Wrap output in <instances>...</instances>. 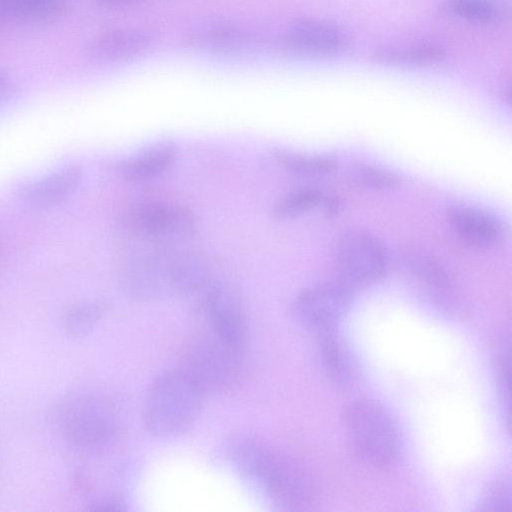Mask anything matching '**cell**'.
Instances as JSON below:
<instances>
[{
  "instance_id": "cell-1",
  "label": "cell",
  "mask_w": 512,
  "mask_h": 512,
  "mask_svg": "<svg viewBox=\"0 0 512 512\" xmlns=\"http://www.w3.org/2000/svg\"><path fill=\"white\" fill-rule=\"evenodd\" d=\"M227 460L242 484L261 501L280 511H305L314 489L304 468L291 457L251 438L233 441Z\"/></svg>"
},
{
  "instance_id": "cell-2",
  "label": "cell",
  "mask_w": 512,
  "mask_h": 512,
  "mask_svg": "<svg viewBox=\"0 0 512 512\" xmlns=\"http://www.w3.org/2000/svg\"><path fill=\"white\" fill-rule=\"evenodd\" d=\"M209 280L208 266L200 256L166 246L130 256L117 275L123 295L136 302L190 296Z\"/></svg>"
},
{
  "instance_id": "cell-3",
  "label": "cell",
  "mask_w": 512,
  "mask_h": 512,
  "mask_svg": "<svg viewBox=\"0 0 512 512\" xmlns=\"http://www.w3.org/2000/svg\"><path fill=\"white\" fill-rule=\"evenodd\" d=\"M204 394L180 368L159 374L146 393L143 421L147 432L161 440L184 434L198 418Z\"/></svg>"
},
{
  "instance_id": "cell-4",
  "label": "cell",
  "mask_w": 512,
  "mask_h": 512,
  "mask_svg": "<svg viewBox=\"0 0 512 512\" xmlns=\"http://www.w3.org/2000/svg\"><path fill=\"white\" fill-rule=\"evenodd\" d=\"M58 425L70 446L86 453L110 448L122 432V417L109 399L84 394L66 400L58 409Z\"/></svg>"
},
{
  "instance_id": "cell-5",
  "label": "cell",
  "mask_w": 512,
  "mask_h": 512,
  "mask_svg": "<svg viewBox=\"0 0 512 512\" xmlns=\"http://www.w3.org/2000/svg\"><path fill=\"white\" fill-rule=\"evenodd\" d=\"M345 427L357 456L377 467H392L403 454L397 422L381 404L371 400L351 402L344 412Z\"/></svg>"
},
{
  "instance_id": "cell-6",
  "label": "cell",
  "mask_w": 512,
  "mask_h": 512,
  "mask_svg": "<svg viewBox=\"0 0 512 512\" xmlns=\"http://www.w3.org/2000/svg\"><path fill=\"white\" fill-rule=\"evenodd\" d=\"M180 369L206 395L230 391L241 379L243 351L236 350L212 334L194 340Z\"/></svg>"
},
{
  "instance_id": "cell-7",
  "label": "cell",
  "mask_w": 512,
  "mask_h": 512,
  "mask_svg": "<svg viewBox=\"0 0 512 512\" xmlns=\"http://www.w3.org/2000/svg\"><path fill=\"white\" fill-rule=\"evenodd\" d=\"M119 227L128 237L166 246L192 237L196 218L184 206L145 201L126 208L119 218Z\"/></svg>"
},
{
  "instance_id": "cell-8",
  "label": "cell",
  "mask_w": 512,
  "mask_h": 512,
  "mask_svg": "<svg viewBox=\"0 0 512 512\" xmlns=\"http://www.w3.org/2000/svg\"><path fill=\"white\" fill-rule=\"evenodd\" d=\"M335 261L341 283L350 289L379 281L387 270V256L381 243L359 230L349 231L339 239Z\"/></svg>"
},
{
  "instance_id": "cell-9",
  "label": "cell",
  "mask_w": 512,
  "mask_h": 512,
  "mask_svg": "<svg viewBox=\"0 0 512 512\" xmlns=\"http://www.w3.org/2000/svg\"><path fill=\"white\" fill-rule=\"evenodd\" d=\"M184 43L190 49L221 58L254 54L263 47L261 34L247 25L224 19H209L186 32Z\"/></svg>"
},
{
  "instance_id": "cell-10",
  "label": "cell",
  "mask_w": 512,
  "mask_h": 512,
  "mask_svg": "<svg viewBox=\"0 0 512 512\" xmlns=\"http://www.w3.org/2000/svg\"><path fill=\"white\" fill-rule=\"evenodd\" d=\"M200 292L211 334L226 345L244 352L249 337L248 323L235 290L226 282L210 279Z\"/></svg>"
},
{
  "instance_id": "cell-11",
  "label": "cell",
  "mask_w": 512,
  "mask_h": 512,
  "mask_svg": "<svg viewBox=\"0 0 512 512\" xmlns=\"http://www.w3.org/2000/svg\"><path fill=\"white\" fill-rule=\"evenodd\" d=\"M351 301V289L343 283H319L299 292L290 312L299 325L320 333L337 327Z\"/></svg>"
},
{
  "instance_id": "cell-12",
  "label": "cell",
  "mask_w": 512,
  "mask_h": 512,
  "mask_svg": "<svg viewBox=\"0 0 512 512\" xmlns=\"http://www.w3.org/2000/svg\"><path fill=\"white\" fill-rule=\"evenodd\" d=\"M289 53L306 58H330L345 54L352 44L341 26L322 19L302 18L291 22L281 38Z\"/></svg>"
},
{
  "instance_id": "cell-13",
  "label": "cell",
  "mask_w": 512,
  "mask_h": 512,
  "mask_svg": "<svg viewBox=\"0 0 512 512\" xmlns=\"http://www.w3.org/2000/svg\"><path fill=\"white\" fill-rule=\"evenodd\" d=\"M157 35L147 28H117L96 35L84 47L87 62L100 67L129 63L153 49Z\"/></svg>"
},
{
  "instance_id": "cell-14",
  "label": "cell",
  "mask_w": 512,
  "mask_h": 512,
  "mask_svg": "<svg viewBox=\"0 0 512 512\" xmlns=\"http://www.w3.org/2000/svg\"><path fill=\"white\" fill-rule=\"evenodd\" d=\"M449 222L463 242L479 249L495 248L506 236V229L499 218L473 206L452 207Z\"/></svg>"
},
{
  "instance_id": "cell-15",
  "label": "cell",
  "mask_w": 512,
  "mask_h": 512,
  "mask_svg": "<svg viewBox=\"0 0 512 512\" xmlns=\"http://www.w3.org/2000/svg\"><path fill=\"white\" fill-rule=\"evenodd\" d=\"M177 143L164 139L152 142L114 163L115 172L127 181L151 180L166 171L176 160Z\"/></svg>"
},
{
  "instance_id": "cell-16",
  "label": "cell",
  "mask_w": 512,
  "mask_h": 512,
  "mask_svg": "<svg viewBox=\"0 0 512 512\" xmlns=\"http://www.w3.org/2000/svg\"><path fill=\"white\" fill-rule=\"evenodd\" d=\"M81 180V167L67 165L26 184L21 188L20 196L32 207H52L68 198Z\"/></svg>"
},
{
  "instance_id": "cell-17",
  "label": "cell",
  "mask_w": 512,
  "mask_h": 512,
  "mask_svg": "<svg viewBox=\"0 0 512 512\" xmlns=\"http://www.w3.org/2000/svg\"><path fill=\"white\" fill-rule=\"evenodd\" d=\"M446 55L441 44L422 40L379 47L372 53L371 59L385 67H425L442 62Z\"/></svg>"
},
{
  "instance_id": "cell-18",
  "label": "cell",
  "mask_w": 512,
  "mask_h": 512,
  "mask_svg": "<svg viewBox=\"0 0 512 512\" xmlns=\"http://www.w3.org/2000/svg\"><path fill=\"white\" fill-rule=\"evenodd\" d=\"M322 366L330 380L340 387L350 385L356 377L353 354L336 328L318 333Z\"/></svg>"
},
{
  "instance_id": "cell-19",
  "label": "cell",
  "mask_w": 512,
  "mask_h": 512,
  "mask_svg": "<svg viewBox=\"0 0 512 512\" xmlns=\"http://www.w3.org/2000/svg\"><path fill=\"white\" fill-rule=\"evenodd\" d=\"M323 205L332 211L334 203L327 201L322 191L315 188H303L290 192L280 198L271 209V216L278 221H285L302 216L316 207Z\"/></svg>"
},
{
  "instance_id": "cell-20",
  "label": "cell",
  "mask_w": 512,
  "mask_h": 512,
  "mask_svg": "<svg viewBox=\"0 0 512 512\" xmlns=\"http://www.w3.org/2000/svg\"><path fill=\"white\" fill-rule=\"evenodd\" d=\"M66 0H0V20L44 21L58 15Z\"/></svg>"
},
{
  "instance_id": "cell-21",
  "label": "cell",
  "mask_w": 512,
  "mask_h": 512,
  "mask_svg": "<svg viewBox=\"0 0 512 512\" xmlns=\"http://www.w3.org/2000/svg\"><path fill=\"white\" fill-rule=\"evenodd\" d=\"M405 267L422 284H425L430 292L438 296L440 303V294L449 291L452 287V279L440 264L432 256L423 253H413L404 259Z\"/></svg>"
},
{
  "instance_id": "cell-22",
  "label": "cell",
  "mask_w": 512,
  "mask_h": 512,
  "mask_svg": "<svg viewBox=\"0 0 512 512\" xmlns=\"http://www.w3.org/2000/svg\"><path fill=\"white\" fill-rule=\"evenodd\" d=\"M272 156L284 169L306 176L324 175L337 166V160L330 155H312L279 147L272 150Z\"/></svg>"
},
{
  "instance_id": "cell-23",
  "label": "cell",
  "mask_w": 512,
  "mask_h": 512,
  "mask_svg": "<svg viewBox=\"0 0 512 512\" xmlns=\"http://www.w3.org/2000/svg\"><path fill=\"white\" fill-rule=\"evenodd\" d=\"M441 11L449 17L479 25L490 24L497 17V8L490 0H446Z\"/></svg>"
},
{
  "instance_id": "cell-24",
  "label": "cell",
  "mask_w": 512,
  "mask_h": 512,
  "mask_svg": "<svg viewBox=\"0 0 512 512\" xmlns=\"http://www.w3.org/2000/svg\"><path fill=\"white\" fill-rule=\"evenodd\" d=\"M351 186L365 190H387L397 187L400 179L394 173L371 165H356L348 171Z\"/></svg>"
},
{
  "instance_id": "cell-25",
  "label": "cell",
  "mask_w": 512,
  "mask_h": 512,
  "mask_svg": "<svg viewBox=\"0 0 512 512\" xmlns=\"http://www.w3.org/2000/svg\"><path fill=\"white\" fill-rule=\"evenodd\" d=\"M105 310L102 302H86L71 308L64 321L67 332L75 337H82L89 334Z\"/></svg>"
},
{
  "instance_id": "cell-26",
  "label": "cell",
  "mask_w": 512,
  "mask_h": 512,
  "mask_svg": "<svg viewBox=\"0 0 512 512\" xmlns=\"http://www.w3.org/2000/svg\"><path fill=\"white\" fill-rule=\"evenodd\" d=\"M478 509L486 512H510L512 509L510 483L506 480H497L490 484L480 499Z\"/></svg>"
},
{
  "instance_id": "cell-27",
  "label": "cell",
  "mask_w": 512,
  "mask_h": 512,
  "mask_svg": "<svg viewBox=\"0 0 512 512\" xmlns=\"http://www.w3.org/2000/svg\"><path fill=\"white\" fill-rule=\"evenodd\" d=\"M510 367L509 352L503 351L497 358L496 368L499 392L508 424L510 419Z\"/></svg>"
},
{
  "instance_id": "cell-28",
  "label": "cell",
  "mask_w": 512,
  "mask_h": 512,
  "mask_svg": "<svg viewBox=\"0 0 512 512\" xmlns=\"http://www.w3.org/2000/svg\"><path fill=\"white\" fill-rule=\"evenodd\" d=\"M15 86L12 77L0 69V104L8 100L14 93Z\"/></svg>"
},
{
  "instance_id": "cell-29",
  "label": "cell",
  "mask_w": 512,
  "mask_h": 512,
  "mask_svg": "<svg viewBox=\"0 0 512 512\" xmlns=\"http://www.w3.org/2000/svg\"><path fill=\"white\" fill-rule=\"evenodd\" d=\"M102 4L109 5V6H120L132 3L137 0H99Z\"/></svg>"
}]
</instances>
